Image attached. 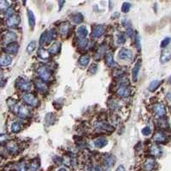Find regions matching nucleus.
Returning <instances> with one entry per match:
<instances>
[{
    "label": "nucleus",
    "instance_id": "nucleus-6",
    "mask_svg": "<svg viewBox=\"0 0 171 171\" xmlns=\"http://www.w3.org/2000/svg\"><path fill=\"white\" fill-rule=\"evenodd\" d=\"M17 34L14 31L9 30L5 33L3 36V42L6 44H11V43H15L17 41Z\"/></svg>",
    "mask_w": 171,
    "mask_h": 171
},
{
    "label": "nucleus",
    "instance_id": "nucleus-23",
    "mask_svg": "<svg viewBox=\"0 0 171 171\" xmlns=\"http://www.w3.org/2000/svg\"><path fill=\"white\" fill-rule=\"evenodd\" d=\"M69 29H70L69 23L64 22V23L61 24L60 27H59V33H60L61 35H63V36L67 35L69 33Z\"/></svg>",
    "mask_w": 171,
    "mask_h": 171
},
{
    "label": "nucleus",
    "instance_id": "nucleus-32",
    "mask_svg": "<svg viewBox=\"0 0 171 171\" xmlns=\"http://www.w3.org/2000/svg\"><path fill=\"white\" fill-rule=\"evenodd\" d=\"M105 63H106V65L108 67H114L116 65V63L114 61V58H113V56L108 53L107 55L105 56Z\"/></svg>",
    "mask_w": 171,
    "mask_h": 171
},
{
    "label": "nucleus",
    "instance_id": "nucleus-11",
    "mask_svg": "<svg viewBox=\"0 0 171 171\" xmlns=\"http://www.w3.org/2000/svg\"><path fill=\"white\" fill-rule=\"evenodd\" d=\"M169 60H171V47H166L161 53L160 62L161 63H166Z\"/></svg>",
    "mask_w": 171,
    "mask_h": 171
},
{
    "label": "nucleus",
    "instance_id": "nucleus-4",
    "mask_svg": "<svg viewBox=\"0 0 171 171\" xmlns=\"http://www.w3.org/2000/svg\"><path fill=\"white\" fill-rule=\"evenodd\" d=\"M13 111H15V113L17 114V116L22 117V118H27V117H29L30 115H31V112L29 111V109L25 105H17L14 108Z\"/></svg>",
    "mask_w": 171,
    "mask_h": 171
},
{
    "label": "nucleus",
    "instance_id": "nucleus-28",
    "mask_svg": "<svg viewBox=\"0 0 171 171\" xmlns=\"http://www.w3.org/2000/svg\"><path fill=\"white\" fill-rule=\"evenodd\" d=\"M155 166V161L151 158H149L144 163V169L145 171H151Z\"/></svg>",
    "mask_w": 171,
    "mask_h": 171
},
{
    "label": "nucleus",
    "instance_id": "nucleus-44",
    "mask_svg": "<svg viewBox=\"0 0 171 171\" xmlns=\"http://www.w3.org/2000/svg\"><path fill=\"white\" fill-rule=\"evenodd\" d=\"M98 69H99V67L97 64H92L90 67V69H89V73L91 75H95L98 72Z\"/></svg>",
    "mask_w": 171,
    "mask_h": 171
},
{
    "label": "nucleus",
    "instance_id": "nucleus-19",
    "mask_svg": "<svg viewBox=\"0 0 171 171\" xmlns=\"http://www.w3.org/2000/svg\"><path fill=\"white\" fill-rule=\"evenodd\" d=\"M76 34H77L78 38L80 39H86V37L88 34V30H87V28L86 26H81V27H79L77 28Z\"/></svg>",
    "mask_w": 171,
    "mask_h": 171
},
{
    "label": "nucleus",
    "instance_id": "nucleus-53",
    "mask_svg": "<svg viewBox=\"0 0 171 171\" xmlns=\"http://www.w3.org/2000/svg\"><path fill=\"white\" fill-rule=\"evenodd\" d=\"M57 171H68V169H67L65 167H62V168H60Z\"/></svg>",
    "mask_w": 171,
    "mask_h": 171
},
{
    "label": "nucleus",
    "instance_id": "nucleus-56",
    "mask_svg": "<svg viewBox=\"0 0 171 171\" xmlns=\"http://www.w3.org/2000/svg\"><path fill=\"white\" fill-rule=\"evenodd\" d=\"M169 82H170V84H171V77L169 78Z\"/></svg>",
    "mask_w": 171,
    "mask_h": 171
},
{
    "label": "nucleus",
    "instance_id": "nucleus-37",
    "mask_svg": "<svg viewBox=\"0 0 171 171\" xmlns=\"http://www.w3.org/2000/svg\"><path fill=\"white\" fill-rule=\"evenodd\" d=\"M10 4L9 2L7 1H3V0H0V11H7L10 7Z\"/></svg>",
    "mask_w": 171,
    "mask_h": 171
},
{
    "label": "nucleus",
    "instance_id": "nucleus-35",
    "mask_svg": "<svg viewBox=\"0 0 171 171\" xmlns=\"http://www.w3.org/2000/svg\"><path fill=\"white\" fill-rule=\"evenodd\" d=\"M105 50H106V48H105V44L100 45L99 48L97 50V53H96V58H99V59L100 57H102L103 56L105 55Z\"/></svg>",
    "mask_w": 171,
    "mask_h": 171
},
{
    "label": "nucleus",
    "instance_id": "nucleus-48",
    "mask_svg": "<svg viewBox=\"0 0 171 171\" xmlns=\"http://www.w3.org/2000/svg\"><path fill=\"white\" fill-rule=\"evenodd\" d=\"M135 41H136V46H137V49H140V37L139 34H136V38H135Z\"/></svg>",
    "mask_w": 171,
    "mask_h": 171
},
{
    "label": "nucleus",
    "instance_id": "nucleus-38",
    "mask_svg": "<svg viewBox=\"0 0 171 171\" xmlns=\"http://www.w3.org/2000/svg\"><path fill=\"white\" fill-rule=\"evenodd\" d=\"M35 47H36V43H35V41H33H33H31V42L28 44V46H27V51H28V53L31 54L33 50H35Z\"/></svg>",
    "mask_w": 171,
    "mask_h": 171
},
{
    "label": "nucleus",
    "instance_id": "nucleus-2",
    "mask_svg": "<svg viewBox=\"0 0 171 171\" xmlns=\"http://www.w3.org/2000/svg\"><path fill=\"white\" fill-rule=\"evenodd\" d=\"M37 74L39 79L44 82H48L51 80V73L46 67H39L37 69Z\"/></svg>",
    "mask_w": 171,
    "mask_h": 171
},
{
    "label": "nucleus",
    "instance_id": "nucleus-24",
    "mask_svg": "<svg viewBox=\"0 0 171 171\" xmlns=\"http://www.w3.org/2000/svg\"><path fill=\"white\" fill-rule=\"evenodd\" d=\"M140 66H141V63H140V61H138V62L135 63V65L133 67V69L132 75H133V80L134 81H136V80H137Z\"/></svg>",
    "mask_w": 171,
    "mask_h": 171
},
{
    "label": "nucleus",
    "instance_id": "nucleus-3",
    "mask_svg": "<svg viewBox=\"0 0 171 171\" xmlns=\"http://www.w3.org/2000/svg\"><path fill=\"white\" fill-rule=\"evenodd\" d=\"M22 101L28 106L36 107L39 105V100L32 93H25L22 95Z\"/></svg>",
    "mask_w": 171,
    "mask_h": 171
},
{
    "label": "nucleus",
    "instance_id": "nucleus-20",
    "mask_svg": "<svg viewBox=\"0 0 171 171\" xmlns=\"http://www.w3.org/2000/svg\"><path fill=\"white\" fill-rule=\"evenodd\" d=\"M108 143L107 139L105 137H99L94 139V145L96 148H103Z\"/></svg>",
    "mask_w": 171,
    "mask_h": 171
},
{
    "label": "nucleus",
    "instance_id": "nucleus-31",
    "mask_svg": "<svg viewBox=\"0 0 171 171\" xmlns=\"http://www.w3.org/2000/svg\"><path fill=\"white\" fill-rule=\"evenodd\" d=\"M28 24H29V26H30V28H34V26H35V17H34V15H33V11H28Z\"/></svg>",
    "mask_w": 171,
    "mask_h": 171
},
{
    "label": "nucleus",
    "instance_id": "nucleus-5",
    "mask_svg": "<svg viewBox=\"0 0 171 171\" xmlns=\"http://www.w3.org/2000/svg\"><path fill=\"white\" fill-rule=\"evenodd\" d=\"M16 87L18 90H20L22 92H28L31 90L32 85L28 81L25 80L24 78H19L17 81Z\"/></svg>",
    "mask_w": 171,
    "mask_h": 171
},
{
    "label": "nucleus",
    "instance_id": "nucleus-18",
    "mask_svg": "<svg viewBox=\"0 0 171 171\" xmlns=\"http://www.w3.org/2000/svg\"><path fill=\"white\" fill-rule=\"evenodd\" d=\"M12 63V58L10 55L5 54V55L0 56V66L7 67L11 65Z\"/></svg>",
    "mask_w": 171,
    "mask_h": 171
},
{
    "label": "nucleus",
    "instance_id": "nucleus-13",
    "mask_svg": "<svg viewBox=\"0 0 171 171\" xmlns=\"http://www.w3.org/2000/svg\"><path fill=\"white\" fill-rule=\"evenodd\" d=\"M18 50H19V45L17 42L7 44L5 49V52L8 55H16Z\"/></svg>",
    "mask_w": 171,
    "mask_h": 171
},
{
    "label": "nucleus",
    "instance_id": "nucleus-33",
    "mask_svg": "<svg viewBox=\"0 0 171 171\" xmlns=\"http://www.w3.org/2000/svg\"><path fill=\"white\" fill-rule=\"evenodd\" d=\"M39 168V162L38 159H33L29 165V169L30 171H37Z\"/></svg>",
    "mask_w": 171,
    "mask_h": 171
},
{
    "label": "nucleus",
    "instance_id": "nucleus-39",
    "mask_svg": "<svg viewBox=\"0 0 171 171\" xmlns=\"http://www.w3.org/2000/svg\"><path fill=\"white\" fill-rule=\"evenodd\" d=\"M110 107H111V110H118L121 105H120V103L116 100H111V102L110 103Z\"/></svg>",
    "mask_w": 171,
    "mask_h": 171
},
{
    "label": "nucleus",
    "instance_id": "nucleus-10",
    "mask_svg": "<svg viewBox=\"0 0 171 171\" xmlns=\"http://www.w3.org/2000/svg\"><path fill=\"white\" fill-rule=\"evenodd\" d=\"M6 150L11 154H17L18 151H19V145L16 141L11 140V141H9L8 143L6 144Z\"/></svg>",
    "mask_w": 171,
    "mask_h": 171
},
{
    "label": "nucleus",
    "instance_id": "nucleus-21",
    "mask_svg": "<svg viewBox=\"0 0 171 171\" xmlns=\"http://www.w3.org/2000/svg\"><path fill=\"white\" fill-rule=\"evenodd\" d=\"M115 163H116V158L112 155H107V156H105V158H104V163L108 168L113 167L114 164H115Z\"/></svg>",
    "mask_w": 171,
    "mask_h": 171
},
{
    "label": "nucleus",
    "instance_id": "nucleus-16",
    "mask_svg": "<svg viewBox=\"0 0 171 171\" xmlns=\"http://www.w3.org/2000/svg\"><path fill=\"white\" fill-rule=\"evenodd\" d=\"M116 94H117L118 96L121 97V98H127V97L130 96L131 91L127 88L126 86H121V87H120L119 88L117 89Z\"/></svg>",
    "mask_w": 171,
    "mask_h": 171
},
{
    "label": "nucleus",
    "instance_id": "nucleus-57",
    "mask_svg": "<svg viewBox=\"0 0 171 171\" xmlns=\"http://www.w3.org/2000/svg\"><path fill=\"white\" fill-rule=\"evenodd\" d=\"M170 110H171V106H170Z\"/></svg>",
    "mask_w": 171,
    "mask_h": 171
},
{
    "label": "nucleus",
    "instance_id": "nucleus-17",
    "mask_svg": "<svg viewBox=\"0 0 171 171\" xmlns=\"http://www.w3.org/2000/svg\"><path fill=\"white\" fill-rule=\"evenodd\" d=\"M153 139L157 143H165L167 141V135L163 132L158 131L154 134Z\"/></svg>",
    "mask_w": 171,
    "mask_h": 171
},
{
    "label": "nucleus",
    "instance_id": "nucleus-12",
    "mask_svg": "<svg viewBox=\"0 0 171 171\" xmlns=\"http://www.w3.org/2000/svg\"><path fill=\"white\" fill-rule=\"evenodd\" d=\"M105 28L103 25H97L93 28L92 31V36L93 38H100L104 35L105 33Z\"/></svg>",
    "mask_w": 171,
    "mask_h": 171
},
{
    "label": "nucleus",
    "instance_id": "nucleus-55",
    "mask_svg": "<svg viewBox=\"0 0 171 171\" xmlns=\"http://www.w3.org/2000/svg\"><path fill=\"white\" fill-rule=\"evenodd\" d=\"M2 160H3V157L0 155V163H1V162H2Z\"/></svg>",
    "mask_w": 171,
    "mask_h": 171
},
{
    "label": "nucleus",
    "instance_id": "nucleus-54",
    "mask_svg": "<svg viewBox=\"0 0 171 171\" xmlns=\"http://www.w3.org/2000/svg\"><path fill=\"white\" fill-rule=\"evenodd\" d=\"M167 98H168L169 100H171V93H169L167 94Z\"/></svg>",
    "mask_w": 171,
    "mask_h": 171
},
{
    "label": "nucleus",
    "instance_id": "nucleus-43",
    "mask_svg": "<svg viewBox=\"0 0 171 171\" xmlns=\"http://www.w3.org/2000/svg\"><path fill=\"white\" fill-rule=\"evenodd\" d=\"M170 40L171 39L169 37H167L165 39H163V41L161 42V47H162V48H166V47L169 45V44L170 43Z\"/></svg>",
    "mask_w": 171,
    "mask_h": 171
},
{
    "label": "nucleus",
    "instance_id": "nucleus-50",
    "mask_svg": "<svg viewBox=\"0 0 171 171\" xmlns=\"http://www.w3.org/2000/svg\"><path fill=\"white\" fill-rule=\"evenodd\" d=\"M54 161H55V163L56 164L60 165L61 163H63V158H61L60 157H54Z\"/></svg>",
    "mask_w": 171,
    "mask_h": 171
},
{
    "label": "nucleus",
    "instance_id": "nucleus-14",
    "mask_svg": "<svg viewBox=\"0 0 171 171\" xmlns=\"http://www.w3.org/2000/svg\"><path fill=\"white\" fill-rule=\"evenodd\" d=\"M153 112L157 116H163L166 114L165 106L162 104H156L153 106Z\"/></svg>",
    "mask_w": 171,
    "mask_h": 171
},
{
    "label": "nucleus",
    "instance_id": "nucleus-26",
    "mask_svg": "<svg viewBox=\"0 0 171 171\" xmlns=\"http://www.w3.org/2000/svg\"><path fill=\"white\" fill-rule=\"evenodd\" d=\"M150 152H151V154L152 155V156H154V157H160L163 151H162V149L158 145H153L151 147V149H150Z\"/></svg>",
    "mask_w": 171,
    "mask_h": 171
},
{
    "label": "nucleus",
    "instance_id": "nucleus-36",
    "mask_svg": "<svg viewBox=\"0 0 171 171\" xmlns=\"http://www.w3.org/2000/svg\"><path fill=\"white\" fill-rule=\"evenodd\" d=\"M160 84H161V81H151V82L150 83L148 89H149L150 91L153 92V91H155L156 89L160 86Z\"/></svg>",
    "mask_w": 171,
    "mask_h": 171
},
{
    "label": "nucleus",
    "instance_id": "nucleus-40",
    "mask_svg": "<svg viewBox=\"0 0 171 171\" xmlns=\"http://www.w3.org/2000/svg\"><path fill=\"white\" fill-rule=\"evenodd\" d=\"M87 44H88V40L87 39H81L78 41V46L81 49L86 48L87 46Z\"/></svg>",
    "mask_w": 171,
    "mask_h": 171
},
{
    "label": "nucleus",
    "instance_id": "nucleus-15",
    "mask_svg": "<svg viewBox=\"0 0 171 171\" xmlns=\"http://www.w3.org/2000/svg\"><path fill=\"white\" fill-rule=\"evenodd\" d=\"M34 85H35L36 89L41 93H45L48 91V86L46 85V83L42 81H35Z\"/></svg>",
    "mask_w": 171,
    "mask_h": 171
},
{
    "label": "nucleus",
    "instance_id": "nucleus-9",
    "mask_svg": "<svg viewBox=\"0 0 171 171\" xmlns=\"http://www.w3.org/2000/svg\"><path fill=\"white\" fill-rule=\"evenodd\" d=\"M20 22H21L20 17L18 15H17V14H15V15H13V16H11V17L7 18L6 25L9 28H15V27H17V26L19 25Z\"/></svg>",
    "mask_w": 171,
    "mask_h": 171
},
{
    "label": "nucleus",
    "instance_id": "nucleus-22",
    "mask_svg": "<svg viewBox=\"0 0 171 171\" xmlns=\"http://www.w3.org/2000/svg\"><path fill=\"white\" fill-rule=\"evenodd\" d=\"M61 50V43L59 41H55L53 44H51V46L49 49V53L52 54V55H56Z\"/></svg>",
    "mask_w": 171,
    "mask_h": 171
},
{
    "label": "nucleus",
    "instance_id": "nucleus-52",
    "mask_svg": "<svg viewBox=\"0 0 171 171\" xmlns=\"http://www.w3.org/2000/svg\"><path fill=\"white\" fill-rule=\"evenodd\" d=\"M116 171H126V170H125V168H124V166L120 165V166H118V168L116 169Z\"/></svg>",
    "mask_w": 171,
    "mask_h": 171
},
{
    "label": "nucleus",
    "instance_id": "nucleus-46",
    "mask_svg": "<svg viewBox=\"0 0 171 171\" xmlns=\"http://www.w3.org/2000/svg\"><path fill=\"white\" fill-rule=\"evenodd\" d=\"M142 133L145 136H149L150 134L151 133V127H144L142 129Z\"/></svg>",
    "mask_w": 171,
    "mask_h": 171
},
{
    "label": "nucleus",
    "instance_id": "nucleus-49",
    "mask_svg": "<svg viewBox=\"0 0 171 171\" xmlns=\"http://www.w3.org/2000/svg\"><path fill=\"white\" fill-rule=\"evenodd\" d=\"M126 33H127L129 37H132L133 35V28H131V27H127V29H126Z\"/></svg>",
    "mask_w": 171,
    "mask_h": 171
},
{
    "label": "nucleus",
    "instance_id": "nucleus-1",
    "mask_svg": "<svg viewBox=\"0 0 171 171\" xmlns=\"http://www.w3.org/2000/svg\"><path fill=\"white\" fill-rule=\"evenodd\" d=\"M55 36V32L53 29H50V30H46L44 33H42V35L40 36L39 39V44L41 45L43 44H50L52 41V39H54Z\"/></svg>",
    "mask_w": 171,
    "mask_h": 171
},
{
    "label": "nucleus",
    "instance_id": "nucleus-8",
    "mask_svg": "<svg viewBox=\"0 0 171 171\" xmlns=\"http://www.w3.org/2000/svg\"><path fill=\"white\" fill-rule=\"evenodd\" d=\"M133 56V51L129 49L122 48L118 52V58L120 60H131Z\"/></svg>",
    "mask_w": 171,
    "mask_h": 171
},
{
    "label": "nucleus",
    "instance_id": "nucleus-51",
    "mask_svg": "<svg viewBox=\"0 0 171 171\" xmlns=\"http://www.w3.org/2000/svg\"><path fill=\"white\" fill-rule=\"evenodd\" d=\"M92 171H102V169H101L100 166L96 165V166H94L93 169V170Z\"/></svg>",
    "mask_w": 171,
    "mask_h": 171
},
{
    "label": "nucleus",
    "instance_id": "nucleus-45",
    "mask_svg": "<svg viewBox=\"0 0 171 171\" xmlns=\"http://www.w3.org/2000/svg\"><path fill=\"white\" fill-rule=\"evenodd\" d=\"M17 171H27V165L25 163H19L17 167Z\"/></svg>",
    "mask_w": 171,
    "mask_h": 171
},
{
    "label": "nucleus",
    "instance_id": "nucleus-29",
    "mask_svg": "<svg viewBox=\"0 0 171 171\" xmlns=\"http://www.w3.org/2000/svg\"><path fill=\"white\" fill-rule=\"evenodd\" d=\"M83 19H84V17H83L82 14H81V13H75L71 16V21L75 24L81 23L83 22Z\"/></svg>",
    "mask_w": 171,
    "mask_h": 171
},
{
    "label": "nucleus",
    "instance_id": "nucleus-34",
    "mask_svg": "<svg viewBox=\"0 0 171 171\" xmlns=\"http://www.w3.org/2000/svg\"><path fill=\"white\" fill-rule=\"evenodd\" d=\"M116 41H117V44H122L126 42V36L123 33H117L116 35Z\"/></svg>",
    "mask_w": 171,
    "mask_h": 171
},
{
    "label": "nucleus",
    "instance_id": "nucleus-41",
    "mask_svg": "<svg viewBox=\"0 0 171 171\" xmlns=\"http://www.w3.org/2000/svg\"><path fill=\"white\" fill-rule=\"evenodd\" d=\"M45 121L48 123V124H52L54 121H55V116L52 113H50V114H47L46 116H45Z\"/></svg>",
    "mask_w": 171,
    "mask_h": 171
},
{
    "label": "nucleus",
    "instance_id": "nucleus-27",
    "mask_svg": "<svg viewBox=\"0 0 171 171\" xmlns=\"http://www.w3.org/2000/svg\"><path fill=\"white\" fill-rule=\"evenodd\" d=\"M78 62H79V64L81 67H87L89 63V62H90V56L87 55V54L82 55L79 58Z\"/></svg>",
    "mask_w": 171,
    "mask_h": 171
},
{
    "label": "nucleus",
    "instance_id": "nucleus-30",
    "mask_svg": "<svg viewBox=\"0 0 171 171\" xmlns=\"http://www.w3.org/2000/svg\"><path fill=\"white\" fill-rule=\"evenodd\" d=\"M22 130V125L20 122L18 121H13L11 125V131L14 133H17L21 132Z\"/></svg>",
    "mask_w": 171,
    "mask_h": 171
},
{
    "label": "nucleus",
    "instance_id": "nucleus-47",
    "mask_svg": "<svg viewBox=\"0 0 171 171\" xmlns=\"http://www.w3.org/2000/svg\"><path fill=\"white\" fill-rule=\"evenodd\" d=\"M8 139H9V136L7 134H5V133H1L0 134V144L5 143V141L8 140Z\"/></svg>",
    "mask_w": 171,
    "mask_h": 171
},
{
    "label": "nucleus",
    "instance_id": "nucleus-25",
    "mask_svg": "<svg viewBox=\"0 0 171 171\" xmlns=\"http://www.w3.org/2000/svg\"><path fill=\"white\" fill-rule=\"evenodd\" d=\"M38 56L42 60H46L50 57L49 50H44V48H39L38 50Z\"/></svg>",
    "mask_w": 171,
    "mask_h": 171
},
{
    "label": "nucleus",
    "instance_id": "nucleus-7",
    "mask_svg": "<svg viewBox=\"0 0 171 171\" xmlns=\"http://www.w3.org/2000/svg\"><path fill=\"white\" fill-rule=\"evenodd\" d=\"M94 127L96 130H99V131H109V132H112L114 130V127L111 125H110L108 122L105 121H99L96 122L94 124Z\"/></svg>",
    "mask_w": 171,
    "mask_h": 171
},
{
    "label": "nucleus",
    "instance_id": "nucleus-42",
    "mask_svg": "<svg viewBox=\"0 0 171 171\" xmlns=\"http://www.w3.org/2000/svg\"><path fill=\"white\" fill-rule=\"evenodd\" d=\"M130 8H131V5L129 3H123L122 7H121V11L124 12V13H127L128 11H130Z\"/></svg>",
    "mask_w": 171,
    "mask_h": 171
}]
</instances>
